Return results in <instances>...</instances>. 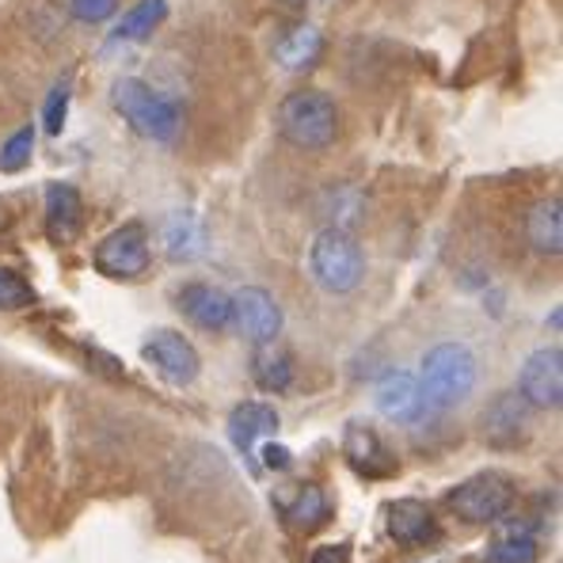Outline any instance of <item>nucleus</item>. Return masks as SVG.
I'll use <instances>...</instances> for the list:
<instances>
[{"label": "nucleus", "mask_w": 563, "mask_h": 563, "mask_svg": "<svg viewBox=\"0 0 563 563\" xmlns=\"http://www.w3.org/2000/svg\"><path fill=\"white\" fill-rule=\"evenodd\" d=\"M278 137L301 153H324L339 137V107L320 88H297L278 103Z\"/></svg>", "instance_id": "obj_1"}, {"label": "nucleus", "mask_w": 563, "mask_h": 563, "mask_svg": "<svg viewBox=\"0 0 563 563\" xmlns=\"http://www.w3.org/2000/svg\"><path fill=\"white\" fill-rule=\"evenodd\" d=\"M111 103H114V111L130 122L134 134H141L145 141H156V145H168V141H176L179 130H184V107L137 77L114 80Z\"/></svg>", "instance_id": "obj_2"}, {"label": "nucleus", "mask_w": 563, "mask_h": 563, "mask_svg": "<svg viewBox=\"0 0 563 563\" xmlns=\"http://www.w3.org/2000/svg\"><path fill=\"white\" fill-rule=\"evenodd\" d=\"M479 380V362L465 343H434L422 354L419 385L434 408H457Z\"/></svg>", "instance_id": "obj_3"}, {"label": "nucleus", "mask_w": 563, "mask_h": 563, "mask_svg": "<svg viewBox=\"0 0 563 563\" xmlns=\"http://www.w3.org/2000/svg\"><path fill=\"white\" fill-rule=\"evenodd\" d=\"M309 275L324 294L346 297L366 278V252H362V244L351 233L320 229L317 240L309 244Z\"/></svg>", "instance_id": "obj_4"}, {"label": "nucleus", "mask_w": 563, "mask_h": 563, "mask_svg": "<svg viewBox=\"0 0 563 563\" xmlns=\"http://www.w3.org/2000/svg\"><path fill=\"white\" fill-rule=\"evenodd\" d=\"M518 487L503 472H476L465 484H457L445 495V507L453 510L465 526H495L515 510Z\"/></svg>", "instance_id": "obj_5"}, {"label": "nucleus", "mask_w": 563, "mask_h": 563, "mask_svg": "<svg viewBox=\"0 0 563 563\" xmlns=\"http://www.w3.org/2000/svg\"><path fill=\"white\" fill-rule=\"evenodd\" d=\"M148 260H153V247H148V233L145 225L130 221V225H119L114 233H107L96 244V271L114 282H130L141 278L148 271Z\"/></svg>", "instance_id": "obj_6"}, {"label": "nucleus", "mask_w": 563, "mask_h": 563, "mask_svg": "<svg viewBox=\"0 0 563 563\" xmlns=\"http://www.w3.org/2000/svg\"><path fill=\"white\" fill-rule=\"evenodd\" d=\"M515 393L529 404V411H556L563 404V351L541 346L518 369Z\"/></svg>", "instance_id": "obj_7"}, {"label": "nucleus", "mask_w": 563, "mask_h": 563, "mask_svg": "<svg viewBox=\"0 0 563 563\" xmlns=\"http://www.w3.org/2000/svg\"><path fill=\"white\" fill-rule=\"evenodd\" d=\"M141 354L172 385H190V380L202 374V358H198L195 343H190L184 331H172V328L148 331L145 343H141Z\"/></svg>", "instance_id": "obj_8"}, {"label": "nucleus", "mask_w": 563, "mask_h": 563, "mask_svg": "<svg viewBox=\"0 0 563 563\" xmlns=\"http://www.w3.org/2000/svg\"><path fill=\"white\" fill-rule=\"evenodd\" d=\"M374 400H377L380 416L388 422H396V427H419V422H427V416L434 411V404L422 393L419 377L408 374V369H393V374L380 377Z\"/></svg>", "instance_id": "obj_9"}, {"label": "nucleus", "mask_w": 563, "mask_h": 563, "mask_svg": "<svg viewBox=\"0 0 563 563\" xmlns=\"http://www.w3.org/2000/svg\"><path fill=\"white\" fill-rule=\"evenodd\" d=\"M233 328L255 346H271L282 335V305L267 289L244 286L233 294Z\"/></svg>", "instance_id": "obj_10"}, {"label": "nucleus", "mask_w": 563, "mask_h": 563, "mask_svg": "<svg viewBox=\"0 0 563 563\" xmlns=\"http://www.w3.org/2000/svg\"><path fill=\"white\" fill-rule=\"evenodd\" d=\"M176 309L202 331H229L233 328V294H225L213 282H184L176 289Z\"/></svg>", "instance_id": "obj_11"}, {"label": "nucleus", "mask_w": 563, "mask_h": 563, "mask_svg": "<svg viewBox=\"0 0 563 563\" xmlns=\"http://www.w3.org/2000/svg\"><path fill=\"white\" fill-rule=\"evenodd\" d=\"M529 416H533V411H529V404L521 400L518 393H499L487 404L484 422H479L484 442L492 445V450H518V445H526Z\"/></svg>", "instance_id": "obj_12"}, {"label": "nucleus", "mask_w": 563, "mask_h": 563, "mask_svg": "<svg viewBox=\"0 0 563 563\" xmlns=\"http://www.w3.org/2000/svg\"><path fill=\"white\" fill-rule=\"evenodd\" d=\"M385 529L388 537H393L396 544H404V549H422V544H434L438 541V518L434 510L427 507V503L419 499H400L388 507L385 515Z\"/></svg>", "instance_id": "obj_13"}, {"label": "nucleus", "mask_w": 563, "mask_h": 563, "mask_svg": "<svg viewBox=\"0 0 563 563\" xmlns=\"http://www.w3.org/2000/svg\"><path fill=\"white\" fill-rule=\"evenodd\" d=\"M343 453L351 461V468H358L362 476H393L396 457L388 453V445L380 442V434L366 422H351L343 434Z\"/></svg>", "instance_id": "obj_14"}, {"label": "nucleus", "mask_w": 563, "mask_h": 563, "mask_svg": "<svg viewBox=\"0 0 563 563\" xmlns=\"http://www.w3.org/2000/svg\"><path fill=\"white\" fill-rule=\"evenodd\" d=\"M320 54H324V35L312 23H294L275 43V62L286 73H309L320 62Z\"/></svg>", "instance_id": "obj_15"}, {"label": "nucleus", "mask_w": 563, "mask_h": 563, "mask_svg": "<svg viewBox=\"0 0 563 563\" xmlns=\"http://www.w3.org/2000/svg\"><path fill=\"white\" fill-rule=\"evenodd\" d=\"M526 240L537 255H549V260H556V255L563 252V202L556 195L529 206Z\"/></svg>", "instance_id": "obj_16"}, {"label": "nucleus", "mask_w": 563, "mask_h": 563, "mask_svg": "<svg viewBox=\"0 0 563 563\" xmlns=\"http://www.w3.org/2000/svg\"><path fill=\"white\" fill-rule=\"evenodd\" d=\"M85 225V202L73 184H49L46 187V233L54 240H73Z\"/></svg>", "instance_id": "obj_17"}, {"label": "nucleus", "mask_w": 563, "mask_h": 563, "mask_svg": "<svg viewBox=\"0 0 563 563\" xmlns=\"http://www.w3.org/2000/svg\"><path fill=\"white\" fill-rule=\"evenodd\" d=\"M275 434H278V416L267 404H240L233 416H229V438H233V445L240 453H247V457H252L263 438H275Z\"/></svg>", "instance_id": "obj_18"}, {"label": "nucleus", "mask_w": 563, "mask_h": 563, "mask_svg": "<svg viewBox=\"0 0 563 563\" xmlns=\"http://www.w3.org/2000/svg\"><path fill=\"white\" fill-rule=\"evenodd\" d=\"M161 240H164V252H168L172 263H190L206 252V229L190 210L172 213L161 229Z\"/></svg>", "instance_id": "obj_19"}, {"label": "nucleus", "mask_w": 563, "mask_h": 563, "mask_svg": "<svg viewBox=\"0 0 563 563\" xmlns=\"http://www.w3.org/2000/svg\"><path fill=\"white\" fill-rule=\"evenodd\" d=\"M366 213V198H362L358 187H328L320 195V218L328 221L324 229H335V233H351L354 236V225L362 221Z\"/></svg>", "instance_id": "obj_20"}, {"label": "nucleus", "mask_w": 563, "mask_h": 563, "mask_svg": "<svg viewBox=\"0 0 563 563\" xmlns=\"http://www.w3.org/2000/svg\"><path fill=\"white\" fill-rule=\"evenodd\" d=\"M252 377H255V385L263 388V393H289L294 388V358H289L286 351H278L275 343L271 346H260L255 351V358H252Z\"/></svg>", "instance_id": "obj_21"}, {"label": "nucleus", "mask_w": 563, "mask_h": 563, "mask_svg": "<svg viewBox=\"0 0 563 563\" xmlns=\"http://www.w3.org/2000/svg\"><path fill=\"white\" fill-rule=\"evenodd\" d=\"M328 518H331V499H328V492L320 484H301L294 499L286 503V521L294 529H301V533L320 529Z\"/></svg>", "instance_id": "obj_22"}, {"label": "nucleus", "mask_w": 563, "mask_h": 563, "mask_svg": "<svg viewBox=\"0 0 563 563\" xmlns=\"http://www.w3.org/2000/svg\"><path fill=\"white\" fill-rule=\"evenodd\" d=\"M164 20H168V0H137V4L122 15L119 27H114L111 43H137V38L153 35Z\"/></svg>", "instance_id": "obj_23"}, {"label": "nucleus", "mask_w": 563, "mask_h": 563, "mask_svg": "<svg viewBox=\"0 0 563 563\" xmlns=\"http://www.w3.org/2000/svg\"><path fill=\"white\" fill-rule=\"evenodd\" d=\"M484 563H541V544L529 529H507L487 544Z\"/></svg>", "instance_id": "obj_24"}, {"label": "nucleus", "mask_w": 563, "mask_h": 563, "mask_svg": "<svg viewBox=\"0 0 563 563\" xmlns=\"http://www.w3.org/2000/svg\"><path fill=\"white\" fill-rule=\"evenodd\" d=\"M31 153H35V126H20L0 145V172H8V176L23 172L31 164Z\"/></svg>", "instance_id": "obj_25"}, {"label": "nucleus", "mask_w": 563, "mask_h": 563, "mask_svg": "<svg viewBox=\"0 0 563 563\" xmlns=\"http://www.w3.org/2000/svg\"><path fill=\"white\" fill-rule=\"evenodd\" d=\"M69 99H73V77H65L62 85L49 88L46 103H43V126L49 137H57L65 130V119H69Z\"/></svg>", "instance_id": "obj_26"}, {"label": "nucleus", "mask_w": 563, "mask_h": 563, "mask_svg": "<svg viewBox=\"0 0 563 563\" xmlns=\"http://www.w3.org/2000/svg\"><path fill=\"white\" fill-rule=\"evenodd\" d=\"M35 301V289L31 282L12 267H0V309L4 312H15V309H27Z\"/></svg>", "instance_id": "obj_27"}, {"label": "nucleus", "mask_w": 563, "mask_h": 563, "mask_svg": "<svg viewBox=\"0 0 563 563\" xmlns=\"http://www.w3.org/2000/svg\"><path fill=\"white\" fill-rule=\"evenodd\" d=\"M114 12H119V0H69V15L77 23H88V27L111 20Z\"/></svg>", "instance_id": "obj_28"}, {"label": "nucleus", "mask_w": 563, "mask_h": 563, "mask_svg": "<svg viewBox=\"0 0 563 563\" xmlns=\"http://www.w3.org/2000/svg\"><path fill=\"white\" fill-rule=\"evenodd\" d=\"M309 563H346V544H324L312 552Z\"/></svg>", "instance_id": "obj_29"}, {"label": "nucleus", "mask_w": 563, "mask_h": 563, "mask_svg": "<svg viewBox=\"0 0 563 563\" xmlns=\"http://www.w3.org/2000/svg\"><path fill=\"white\" fill-rule=\"evenodd\" d=\"M263 461H267V465H286V461H289V453L282 450V445L271 442L267 450H263Z\"/></svg>", "instance_id": "obj_30"}, {"label": "nucleus", "mask_w": 563, "mask_h": 563, "mask_svg": "<svg viewBox=\"0 0 563 563\" xmlns=\"http://www.w3.org/2000/svg\"><path fill=\"white\" fill-rule=\"evenodd\" d=\"M282 4H289V8H301V4H305V0H282Z\"/></svg>", "instance_id": "obj_31"}]
</instances>
